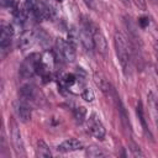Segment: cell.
Here are the masks:
<instances>
[{
    "label": "cell",
    "instance_id": "obj_1",
    "mask_svg": "<svg viewBox=\"0 0 158 158\" xmlns=\"http://www.w3.org/2000/svg\"><path fill=\"white\" fill-rule=\"evenodd\" d=\"M114 46L118 63L121 64L125 75L128 77L132 72V53H131L130 43L122 33L116 32L114 37Z\"/></svg>",
    "mask_w": 158,
    "mask_h": 158
},
{
    "label": "cell",
    "instance_id": "obj_2",
    "mask_svg": "<svg viewBox=\"0 0 158 158\" xmlns=\"http://www.w3.org/2000/svg\"><path fill=\"white\" fill-rule=\"evenodd\" d=\"M25 6L27 9V12H30L38 21L48 20L54 14L53 6L43 0H26Z\"/></svg>",
    "mask_w": 158,
    "mask_h": 158
},
{
    "label": "cell",
    "instance_id": "obj_3",
    "mask_svg": "<svg viewBox=\"0 0 158 158\" xmlns=\"http://www.w3.org/2000/svg\"><path fill=\"white\" fill-rule=\"evenodd\" d=\"M42 65V59L38 53H31L30 56L26 57V59L22 62L20 67V77L22 79H28L32 78L35 74L40 73Z\"/></svg>",
    "mask_w": 158,
    "mask_h": 158
},
{
    "label": "cell",
    "instance_id": "obj_4",
    "mask_svg": "<svg viewBox=\"0 0 158 158\" xmlns=\"http://www.w3.org/2000/svg\"><path fill=\"white\" fill-rule=\"evenodd\" d=\"M86 127H88V132L94 138H98L100 141L105 138V135H106L105 126L102 125L100 117L96 114H91L90 117L86 120Z\"/></svg>",
    "mask_w": 158,
    "mask_h": 158
},
{
    "label": "cell",
    "instance_id": "obj_5",
    "mask_svg": "<svg viewBox=\"0 0 158 158\" xmlns=\"http://www.w3.org/2000/svg\"><path fill=\"white\" fill-rule=\"evenodd\" d=\"M56 46H57L58 56L63 60H65V62H73L75 59V46L72 42H69L68 40L58 38Z\"/></svg>",
    "mask_w": 158,
    "mask_h": 158
},
{
    "label": "cell",
    "instance_id": "obj_6",
    "mask_svg": "<svg viewBox=\"0 0 158 158\" xmlns=\"http://www.w3.org/2000/svg\"><path fill=\"white\" fill-rule=\"evenodd\" d=\"M79 41L83 47L88 52H93L94 48V40H93V25L89 22H84L79 28Z\"/></svg>",
    "mask_w": 158,
    "mask_h": 158
},
{
    "label": "cell",
    "instance_id": "obj_7",
    "mask_svg": "<svg viewBox=\"0 0 158 158\" xmlns=\"http://www.w3.org/2000/svg\"><path fill=\"white\" fill-rule=\"evenodd\" d=\"M14 37V30L11 25H6L2 23L1 26V33H0V52H1V57L4 58L11 47V41Z\"/></svg>",
    "mask_w": 158,
    "mask_h": 158
},
{
    "label": "cell",
    "instance_id": "obj_8",
    "mask_svg": "<svg viewBox=\"0 0 158 158\" xmlns=\"http://www.w3.org/2000/svg\"><path fill=\"white\" fill-rule=\"evenodd\" d=\"M15 111L21 122H28L32 116V109L28 101H25L22 99H19L15 104Z\"/></svg>",
    "mask_w": 158,
    "mask_h": 158
},
{
    "label": "cell",
    "instance_id": "obj_9",
    "mask_svg": "<svg viewBox=\"0 0 158 158\" xmlns=\"http://www.w3.org/2000/svg\"><path fill=\"white\" fill-rule=\"evenodd\" d=\"M93 40H94V48L100 54L105 56L107 52V42H106L102 32L95 26H93Z\"/></svg>",
    "mask_w": 158,
    "mask_h": 158
},
{
    "label": "cell",
    "instance_id": "obj_10",
    "mask_svg": "<svg viewBox=\"0 0 158 158\" xmlns=\"http://www.w3.org/2000/svg\"><path fill=\"white\" fill-rule=\"evenodd\" d=\"M11 141H12L14 148L16 151V154L25 156V148H23V141L21 137V132L17 128V125L15 122H12V126H11Z\"/></svg>",
    "mask_w": 158,
    "mask_h": 158
},
{
    "label": "cell",
    "instance_id": "obj_11",
    "mask_svg": "<svg viewBox=\"0 0 158 158\" xmlns=\"http://www.w3.org/2000/svg\"><path fill=\"white\" fill-rule=\"evenodd\" d=\"M37 35L35 31H26L21 35L20 41H19V46L21 48V51H28L30 48H32L35 46V43L37 42Z\"/></svg>",
    "mask_w": 158,
    "mask_h": 158
},
{
    "label": "cell",
    "instance_id": "obj_12",
    "mask_svg": "<svg viewBox=\"0 0 158 158\" xmlns=\"http://www.w3.org/2000/svg\"><path fill=\"white\" fill-rule=\"evenodd\" d=\"M81 148H83V143L77 138H68V139L63 141L62 143H59L58 147H57V149L62 153L74 152V151L81 149Z\"/></svg>",
    "mask_w": 158,
    "mask_h": 158
},
{
    "label": "cell",
    "instance_id": "obj_13",
    "mask_svg": "<svg viewBox=\"0 0 158 158\" xmlns=\"http://www.w3.org/2000/svg\"><path fill=\"white\" fill-rule=\"evenodd\" d=\"M36 95H37V90L32 84H25L19 90V99H22V100L28 101V102L35 101Z\"/></svg>",
    "mask_w": 158,
    "mask_h": 158
},
{
    "label": "cell",
    "instance_id": "obj_14",
    "mask_svg": "<svg viewBox=\"0 0 158 158\" xmlns=\"http://www.w3.org/2000/svg\"><path fill=\"white\" fill-rule=\"evenodd\" d=\"M147 100H148V106H149V110H151V115H152L153 122H154V125H156V127L158 130V99L151 91L147 95Z\"/></svg>",
    "mask_w": 158,
    "mask_h": 158
},
{
    "label": "cell",
    "instance_id": "obj_15",
    "mask_svg": "<svg viewBox=\"0 0 158 158\" xmlns=\"http://www.w3.org/2000/svg\"><path fill=\"white\" fill-rule=\"evenodd\" d=\"M36 156L37 157H52V152L48 147V144L44 141H38L36 147Z\"/></svg>",
    "mask_w": 158,
    "mask_h": 158
},
{
    "label": "cell",
    "instance_id": "obj_16",
    "mask_svg": "<svg viewBox=\"0 0 158 158\" xmlns=\"http://www.w3.org/2000/svg\"><path fill=\"white\" fill-rule=\"evenodd\" d=\"M74 118L78 123H83L86 118V109L84 106H78L74 110Z\"/></svg>",
    "mask_w": 158,
    "mask_h": 158
},
{
    "label": "cell",
    "instance_id": "obj_17",
    "mask_svg": "<svg viewBox=\"0 0 158 158\" xmlns=\"http://www.w3.org/2000/svg\"><path fill=\"white\" fill-rule=\"evenodd\" d=\"M137 115H138V118H139V121H141V123H142L143 131L146 132L147 136H149V138H152V135H151V132H149V130H148V127H147V125H146V120H144V115H143V110H142L141 102H138V105H137Z\"/></svg>",
    "mask_w": 158,
    "mask_h": 158
},
{
    "label": "cell",
    "instance_id": "obj_18",
    "mask_svg": "<svg viewBox=\"0 0 158 158\" xmlns=\"http://www.w3.org/2000/svg\"><path fill=\"white\" fill-rule=\"evenodd\" d=\"M86 156L88 157H105L106 153L104 151H101L100 148L98 147H88L86 148Z\"/></svg>",
    "mask_w": 158,
    "mask_h": 158
},
{
    "label": "cell",
    "instance_id": "obj_19",
    "mask_svg": "<svg viewBox=\"0 0 158 158\" xmlns=\"http://www.w3.org/2000/svg\"><path fill=\"white\" fill-rule=\"evenodd\" d=\"M81 96H83V99L86 100V101H93V100H94V93H93V90L89 89V88H84V89H83Z\"/></svg>",
    "mask_w": 158,
    "mask_h": 158
},
{
    "label": "cell",
    "instance_id": "obj_20",
    "mask_svg": "<svg viewBox=\"0 0 158 158\" xmlns=\"http://www.w3.org/2000/svg\"><path fill=\"white\" fill-rule=\"evenodd\" d=\"M136 6L141 10H146V0H133Z\"/></svg>",
    "mask_w": 158,
    "mask_h": 158
},
{
    "label": "cell",
    "instance_id": "obj_21",
    "mask_svg": "<svg viewBox=\"0 0 158 158\" xmlns=\"http://www.w3.org/2000/svg\"><path fill=\"white\" fill-rule=\"evenodd\" d=\"M156 56H157V62H158V49H157V52H156ZM157 73H158V65H157Z\"/></svg>",
    "mask_w": 158,
    "mask_h": 158
},
{
    "label": "cell",
    "instance_id": "obj_22",
    "mask_svg": "<svg viewBox=\"0 0 158 158\" xmlns=\"http://www.w3.org/2000/svg\"><path fill=\"white\" fill-rule=\"evenodd\" d=\"M121 1H122V2H125V4H127V2H128V0H121Z\"/></svg>",
    "mask_w": 158,
    "mask_h": 158
}]
</instances>
